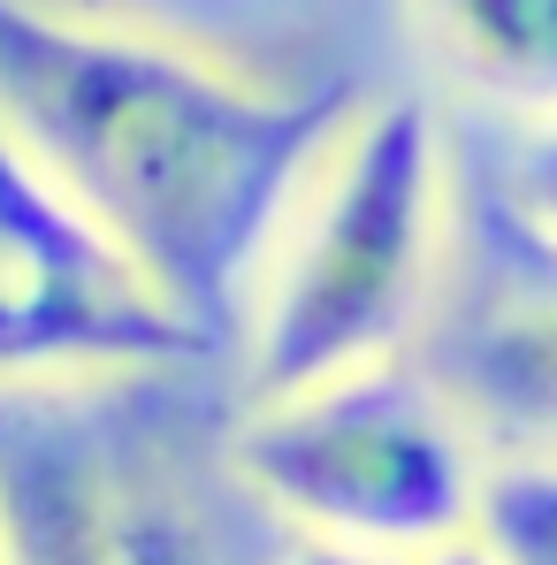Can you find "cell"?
Returning <instances> with one entry per match:
<instances>
[{
    "instance_id": "cell-1",
    "label": "cell",
    "mask_w": 557,
    "mask_h": 565,
    "mask_svg": "<svg viewBox=\"0 0 557 565\" xmlns=\"http://www.w3.org/2000/svg\"><path fill=\"white\" fill-rule=\"evenodd\" d=\"M360 93H260L169 39L0 0V122L146 268V282L229 344L282 222L352 130Z\"/></svg>"
},
{
    "instance_id": "cell-2",
    "label": "cell",
    "mask_w": 557,
    "mask_h": 565,
    "mask_svg": "<svg viewBox=\"0 0 557 565\" xmlns=\"http://www.w3.org/2000/svg\"><path fill=\"white\" fill-rule=\"evenodd\" d=\"M436 230L443 130L428 99H382L352 115L268 253L245 337L253 405L397 360L436 282Z\"/></svg>"
},
{
    "instance_id": "cell-3",
    "label": "cell",
    "mask_w": 557,
    "mask_h": 565,
    "mask_svg": "<svg viewBox=\"0 0 557 565\" xmlns=\"http://www.w3.org/2000/svg\"><path fill=\"white\" fill-rule=\"evenodd\" d=\"M229 473L245 497L298 527V543L436 558L473 535V497L489 467L465 444L451 390L382 360L253 405L229 428Z\"/></svg>"
},
{
    "instance_id": "cell-4",
    "label": "cell",
    "mask_w": 557,
    "mask_h": 565,
    "mask_svg": "<svg viewBox=\"0 0 557 565\" xmlns=\"http://www.w3.org/2000/svg\"><path fill=\"white\" fill-rule=\"evenodd\" d=\"M206 360H222V344L191 329L0 122V382H130Z\"/></svg>"
},
{
    "instance_id": "cell-5",
    "label": "cell",
    "mask_w": 557,
    "mask_h": 565,
    "mask_svg": "<svg viewBox=\"0 0 557 565\" xmlns=\"http://www.w3.org/2000/svg\"><path fill=\"white\" fill-rule=\"evenodd\" d=\"M0 565H130L93 420L0 413Z\"/></svg>"
},
{
    "instance_id": "cell-6",
    "label": "cell",
    "mask_w": 557,
    "mask_h": 565,
    "mask_svg": "<svg viewBox=\"0 0 557 565\" xmlns=\"http://www.w3.org/2000/svg\"><path fill=\"white\" fill-rule=\"evenodd\" d=\"M436 382L459 413H481L512 436H557V253L535 245L527 282L443 337Z\"/></svg>"
},
{
    "instance_id": "cell-7",
    "label": "cell",
    "mask_w": 557,
    "mask_h": 565,
    "mask_svg": "<svg viewBox=\"0 0 557 565\" xmlns=\"http://www.w3.org/2000/svg\"><path fill=\"white\" fill-rule=\"evenodd\" d=\"M465 85L527 122H557V0H413Z\"/></svg>"
},
{
    "instance_id": "cell-8",
    "label": "cell",
    "mask_w": 557,
    "mask_h": 565,
    "mask_svg": "<svg viewBox=\"0 0 557 565\" xmlns=\"http://www.w3.org/2000/svg\"><path fill=\"white\" fill-rule=\"evenodd\" d=\"M473 543L496 565H557V459L519 451L481 473Z\"/></svg>"
},
{
    "instance_id": "cell-9",
    "label": "cell",
    "mask_w": 557,
    "mask_h": 565,
    "mask_svg": "<svg viewBox=\"0 0 557 565\" xmlns=\"http://www.w3.org/2000/svg\"><path fill=\"white\" fill-rule=\"evenodd\" d=\"M489 177H496V214L535 237L543 253H557V122H512L489 153Z\"/></svg>"
},
{
    "instance_id": "cell-10",
    "label": "cell",
    "mask_w": 557,
    "mask_h": 565,
    "mask_svg": "<svg viewBox=\"0 0 557 565\" xmlns=\"http://www.w3.org/2000/svg\"><path fill=\"white\" fill-rule=\"evenodd\" d=\"M276 565H397V558H367V551H336V543H290Z\"/></svg>"
},
{
    "instance_id": "cell-11",
    "label": "cell",
    "mask_w": 557,
    "mask_h": 565,
    "mask_svg": "<svg viewBox=\"0 0 557 565\" xmlns=\"http://www.w3.org/2000/svg\"><path fill=\"white\" fill-rule=\"evenodd\" d=\"M420 565H496V558H489V551L465 535V543H451V551H436V558H420Z\"/></svg>"
}]
</instances>
